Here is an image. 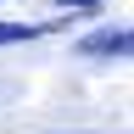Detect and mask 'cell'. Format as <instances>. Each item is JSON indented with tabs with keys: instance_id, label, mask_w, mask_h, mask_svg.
<instances>
[{
	"instance_id": "cell-1",
	"label": "cell",
	"mask_w": 134,
	"mask_h": 134,
	"mask_svg": "<svg viewBox=\"0 0 134 134\" xmlns=\"http://www.w3.org/2000/svg\"><path fill=\"white\" fill-rule=\"evenodd\" d=\"M78 56H106V62L134 56V28H100V34H84V39H78Z\"/></svg>"
},
{
	"instance_id": "cell-2",
	"label": "cell",
	"mask_w": 134,
	"mask_h": 134,
	"mask_svg": "<svg viewBox=\"0 0 134 134\" xmlns=\"http://www.w3.org/2000/svg\"><path fill=\"white\" fill-rule=\"evenodd\" d=\"M39 28H28V23H0V45H17V39H34Z\"/></svg>"
},
{
	"instance_id": "cell-3",
	"label": "cell",
	"mask_w": 134,
	"mask_h": 134,
	"mask_svg": "<svg viewBox=\"0 0 134 134\" xmlns=\"http://www.w3.org/2000/svg\"><path fill=\"white\" fill-rule=\"evenodd\" d=\"M62 6H73V11H95L100 0H62Z\"/></svg>"
}]
</instances>
